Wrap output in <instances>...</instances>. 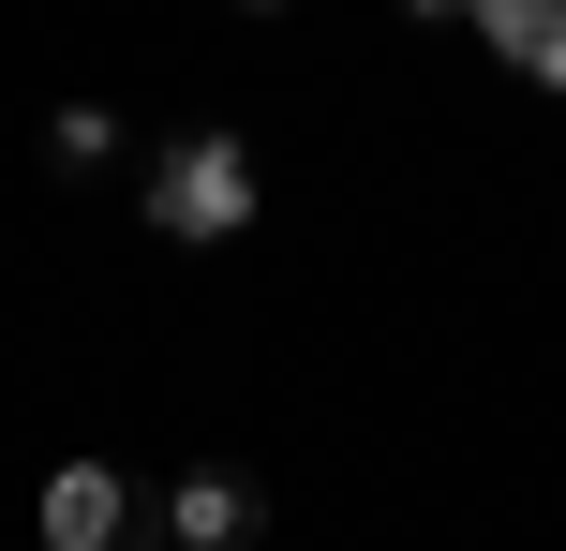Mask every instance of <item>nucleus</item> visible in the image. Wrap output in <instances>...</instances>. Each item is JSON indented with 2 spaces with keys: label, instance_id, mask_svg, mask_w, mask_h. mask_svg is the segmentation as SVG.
<instances>
[{
  "label": "nucleus",
  "instance_id": "obj_5",
  "mask_svg": "<svg viewBox=\"0 0 566 551\" xmlns=\"http://www.w3.org/2000/svg\"><path fill=\"white\" fill-rule=\"evenodd\" d=\"M45 149H60V165H105V149H119V105H60Z\"/></svg>",
  "mask_w": 566,
  "mask_h": 551
},
{
  "label": "nucleus",
  "instance_id": "obj_1",
  "mask_svg": "<svg viewBox=\"0 0 566 551\" xmlns=\"http://www.w3.org/2000/svg\"><path fill=\"white\" fill-rule=\"evenodd\" d=\"M254 194H269V179H254V149H239L224 119H195V135L149 165V224H165V239H195V254L254 224Z\"/></svg>",
  "mask_w": 566,
  "mask_h": 551
},
{
  "label": "nucleus",
  "instance_id": "obj_3",
  "mask_svg": "<svg viewBox=\"0 0 566 551\" xmlns=\"http://www.w3.org/2000/svg\"><path fill=\"white\" fill-rule=\"evenodd\" d=\"M165 522H179V551H239V537L269 522V492H254L239 463H195V477L165 492Z\"/></svg>",
  "mask_w": 566,
  "mask_h": 551
},
{
  "label": "nucleus",
  "instance_id": "obj_4",
  "mask_svg": "<svg viewBox=\"0 0 566 551\" xmlns=\"http://www.w3.org/2000/svg\"><path fill=\"white\" fill-rule=\"evenodd\" d=\"M478 45L522 60L537 89H566V0H478Z\"/></svg>",
  "mask_w": 566,
  "mask_h": 551
},
{
  "label": "nucleus",
  "instance_id": "obj_2",
  "mask_svg": "<svg viewBox=\"0 0 566 551\" xmlns=\"http://www.w3.org/2000/svg\"><path fill=\"white\" fill-rule=\"evenodd\" d=\"M135 537V477L119 463H60L45 477V551H119Z\"/></svg>",
  "mask_w": 566,
  "mask_h": 551
}]
</instances>
